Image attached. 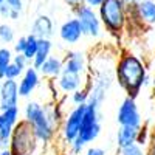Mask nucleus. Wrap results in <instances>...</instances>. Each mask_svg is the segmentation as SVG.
I'll use <instances>...</instances> for the list:
<instances>
[{
  "label": "nucleus",
  "mask_w": 155,
  "mask_h": 155,
  "mask_svg": "<svg viewBox=\"0 0 155 155\" xmlns=\"http://www.w3.org/2000/svg\"><path fill=\"white\" fill-rule=\"evenodd\" d=\"M5 3L11 9H16L19 12H22V9H23V0H5Z\"/></svg>",
  "instance_id": "nucleus-32"
},
{
  "label": "nucleus",
  "mask_w": 155,
  "mask_h": 155,
  "mask_svg": "<svg viewBox=\"0 0 155 155\" xmlns=\"http://www.w3.org/2000/svg\"><path fill=\"white\" fill-rule=\"evenodd\" d=\"M150 88H152V98L155 99V73L152 74V84H150Z\"/></svg>",
  "instance_id": "nucleus-38"
},
{
  "label": "nucleus",
  "mask_w": 155,
  "mask_h": 155,
  "mask_svg": "<svg viewBox=\"0 0 155 155\" xmlns=\"http://www.w3.org/2000/svg\"><path fill=\"white\" fill-rule=\"evenodd\" d=\"M64 3H65L70 9H74L76 6H79L84 3V0H64Z\"/></svg>",
  "instance_id": "nucleus-33"
},
{
  "label": "nucleus",
  "mask_w": 155,
  "mask_h": 155,
  "mask_svg": "<svg viewBox=\"0 0 155 155\" xmlns=\"http://www.w3.org/2000/svg\"><path fill=\"white\" fill-rule=\"evenodd\" d=\"M84 37L81 23L74 16L67 19L61 27H59V39L65 45H76L81 42V39Z\"/></svg>",
  "instance_id": "nucleus-12"
},
{
  "label": "nucleus",
  "mask_w": 155,
  "mask_h": 155,
  "mask_svg": "<svg viewBox=\"0 0 155 155\" xmlns=\"http://www.w3.org/2000/svg\"><path fill=\"white\" fill-rule=\"evenodd\" d=\"M41 82H42L41 73H39L37 68H34L30 64V67L22 73V76L19 78V81H17L20 98H30L36 92V88L41 85Z\"/></svg>",
  "instance_id": "nucleus-11"
},
{
  "label": "nucleus",
  "mask_w": 155,
  "mask_h": 155,
  "mask_svg": "<svg viewBox=\"0 0 155 155\" xmlns=\"http://www.w3.org/2000/svg\"><path fill=\"white\" fill-rule=\"evenodd\" d=\"M155 27V0H141L129 8L127 31H143Z\"/></svg>",
  "instance_id": "nucleus-6"
},
{
  "label": "nucleus",
  "mask_w": 155,
  "mask_h": 155,
  "mask_svg": "<svg viewBox=\"0 0 155 155\" xmlns=\"http://www.w3.org/2000/svg\"><path fill=\"white\" fill-rule=\"evenodd\" d=\"M84 112H85V104L82 106H73V109H70L64 120L61 123L59 127V137L62 140V143L68 146L74 138H78L81 130V124H82V118H84Z\"/></svg>",
  "instance_id": "nucleus-8"
},
{
  "label": "nucleus",
  "mask_w": 155,
  "mask_h": 155,
  "mask_svg": "<svg viewBox=\"0 0 155 155\" xmlns=\"http://www.w3.org/2000/svg\"><path fill=\"white\" fill-rule=\"evenodd\" d=\"M19 17H20V12H19V11H16V9H11L9 17H8V19H11V20H17Z\"/></svg>",
  "instance_id": "nucleus-36"
},
{
  "label": "nucleus",
  "mask_w": 155,
  "mask_h": 155,
  "mask_svg": "<svg viewBox=\"0 0 155 155\" xmlns=\"http://www.w3.org/2000/svg\"><path fill=\"white\" fill-rule=\"evenodd\" d=\"M16 41L14 28L8 23H0V42L3 44H12Z\"/></svg>",
  "instance_id": "nucleus-23"
},
{
  "label": "nucleus",
  "mask_w": 155,
  "mask_h": 155,
  "mask_svg": "<svg viewBox=\"0 0 155 155\" xmlns=\"http://www.w3.org/2000/svg\"><path fill=\"white\" fill-rule=\"evenodd\" d=\"M27 45V36H20L17 41H14V53H23Z\"/></svg>",
  "instance_id": "nucleus-31"
},
{
  "label": "nucleus",
  "mask_w": 155,
  "mask_h": 155,
  "mask_svg": "<svg viewBox=\"0 0 155 155\" xmlns=\"http://www.w3.org/2000/svg\"><path fill=\"white\" fill-rule=\"evenodd\" d=\"M12 64H14L16 67H19V70H22V71H25L28 67H30V61L25 58L22 53H16V54H12Z\"/></svg>",
  "instance_id": "nucleus-27"
},
{
  "label": "nucleus",
  "mask_w": 155,
  "mask_h": 155,
  "mask_svg": "<svg viewBox=\"0 0 155 155\" xmlns=\"http://www.w3.org/2000/svg\"><path fill=\"white\" fill-rule=\"evenodd\" d=\"M0 155H11V152L8 147H5V149H0Z\"/></svg>",
  "instance_id": "nucleus-39"
},
{
  "label": "nucleus",
  "mask_w": 155,
  "mask_h": 155,
  "mask_svg": "<svg viewBox=\"0 0 155 155\" xmlns=\"http://www.w3.org/2000/svg\"><path fill=\"white\" fill-rule=\"evenodd\" d=\"M84 155H107V150L98 146H87L84 150Z\"/></svg>",
  "instance_id": "nucleus-30"
},
{
  "label": "nucleus",
  "mask_w": 155,
  "mask_h": 155,
  "mask_svg": "<svg viewBox=\"0 0 155 155\" xmlns=\"http://www.w3.org/2000/svg\"><path fill=\"white\" fill-rule=\"evenodd\" d=\"M14 123H11L9 120H6L5 116L0 113V141H2V149L8 147L9 144V138L12 134V129H14Z\"/></svg>",
  "instance_id": "nucleus-19"
},
{
  "label": "nucleus",
  "mask_w": 155,
  "mask_h": 155,
  "mask_svg": "<svg viewBox=\"0 0 155 155\" xmlns=\"http://www.w3.org/2000/svg\"><path fill=\"white\" fill-rule=\"evenodd\" d=\"M19 84L16 79H3L0 88V110H5L12 106H19Z\"/></svg>",
  "instance_id": "nucleus-14"
},
{
  "label": "nucleus",
  "mask_w": 155,
  "mask_h": 155,
  "mask_svg": "<svg viewBox=\"0 0 155 155\" xmlns=\"http://www.w3.org/2000/svg\"><path fill=\"white\" fill-rule=\"evenodd\" d=\"M3 3H5V0H0V6H2Z\"/></svg>",
  "instance_id": "nucleus-41"
},
{
  "label": "nucleus",
  "mask_w": 155,
  "mask_h": 155,
  "mask_svg": "<svg viewBox=\"0 0 155 155\" xmlns=\"http://www.w3.org/2000/svg\"><path fill=\"white\" fill-rule=\"evenodd\" d=\"M149 138H150V127H149L146 123H143V126L138 129L137 144L141 146V147H146V144L149 143Z\"/></svg>",
  "instance_id": "nucleus-24"
},
{
  "label": "nucleus",
  "mask_w": 155,
  "mask_h": 155,
  "mask_svg": "<svg viewBox=\"0 0 155 155\" xmlns=\"http://www.w3.org/2000/svg\"><path fill=\"white\" fill-rule=\"evenodd\" d=\"M31 34L37 39H51L54 34V22L47 14H39L31 23Z\"/></svg>",
  "instance_id": "nucleus-15"
},
{
  "label": "nucleus",
  "mask_w": 155,
  "mask_h": 155,
  "mask_svg": "<svg viewBox=\"0 0 155 155\" xmlns=\"http://www.w3.org/2000/svg\"><path fill=\"white\" fill-rule=\"evenodd\" d=\"M118 155H146V150L138 144H132L124 149H118Z\"/></svg>",
  "instance_id": "nucleus-26"
},
{
  "label": "nucleus",
  "mask_w": 155,
  "mask_h": 155,
  "mask_svg": "<svg viewBox=\"0 0 155 155\" xmlns=\"http://www.w3.org/2000/svg\"><path fill=\"white\" fill-rule=\"evenodd\" d=\"M85 144L82 143L81 140H78V138H74L71 143L67 146V149H68V152H70V155H82L84 153V150H85Z\"/></svg>",
  "instance_id": "nucleus-25"
},
{
  "label": "nucleus",
  "mask_w": 155,
  "mask_h": 155,
  "mask_svg": "<svg viewBox=\"0 0 155 155\" xmlns=\"http://www.w3.org/2000/svg\"><path fill=\"white\" fill-rule=\"evenodd\" d=\"M146 155H155V126L150 129V138H149V143L144 147Z\"/></svg>",
  "instance_id": "nucleus-29"
},
{
  "label": "nucleus",
  "mask_w": 155,
  "mask_h": 155,
  "mask_svg": "<svg viewBox=\"0 0 155 155\" xmlns=\"http://www.w3.org/2000/svg\"><path fill=\"white\" fill-rule=\"evenodd\" d=\"M116 123L118 126H127V127H137L140 129L143 126V116H141V112L138 109L137 99L126 96L121 104L118 107V112H116Z\"/></svg>",
  "instance_id": "nucleus-9"
},
{
  "label": "nucleus",
  "mask_w": 155,
  "mask_h": 155,
  "mask_svg": "<svg viewBox=\"0 0 155 155\" xmlns=\"http://www.w3.org/2000/svg\"><path fill=\"white\" fill-rule=\"evenodd\" d=\"M9 12H11V8L6 3H3L2 6H0V16H2L3 19H8L9 17Z\"/></svg>",
  "instance_id": "nucleus-34"
},
{
  "label": "nucleus",
  "mask_w": 155,
  "mask_h": 155,
  "mask_svg": "<svg viewBox=\"0 0 155 155\" xmlns=\"http://www.w3.org/2000/svg\"><path fill=\"white\" fill-rule=\"evenodd\" d=\"M71 11H73L74 17L79 20L84 36L92 37V39H98V37L102 36L104 28H102V23H101V19H99V14H98V9L82 3L79 6H76L74 9H71Z\"/></svg>",
  "instance_id": "nucleus-7"
},
{
  "label": "nucleus",
  "mask_w": 155,
  "mask_h": 155,
  "mask_svg": "<svg viewBox=\"0 0 155 155\" xmlns=\"http://www.w3.org/2000/svg\"><path fill=\"white\" fill-rule=\"evenodd\" d=\"M149 74L147 65L143 58L124 50L116 56L115 62V82L126 92V96L138 98L144 88L146 76Z\"/></svg>",
  "instance_id": "nucleus-2"
},
{
  "label": "nucleus",
  "mask_w": 155,
  "mask_h": 155,
  "mask_svg": "<svg viewBox=\"0 0 155 155\" xmlns=\"http://www.w3.org/2000/svg\"><path fill=\"white\" fill-rule=\"evenodd\" d=\"M98 14L104 31L116 42L127 34L129 6L123 0H104L98 8Z\"/></svg>",
  "instance_id": "nucleus-3"
},
{
  "label": "nucleus",
  "mask_w": 155,
  "mask_h": 155,
  "mask_svg": "<svg viewBox=\"0 0 155 155\" xmlns=\"http://www.w3.org/2000/svg\"><path fill=\"white\" fill-rule=\"evenodd\" d=\"M85 82H87V76L73 74V73H67V71H62L58 79H54V84H56V88L59 90V93L65 95V96L71 95L73 92L84 87Z\"/></svg>",
  "instance_id": "nucleus-13"
},
{
  "label": "nucleus",
  "mask_w": 155,
  "mask_h": 155,
  "mask_svg": "<svg viewBox=\"0 0 155 155\" xmlns=\"http://www.w3.org/2000/svg\"><path fill=\"white\" fill-rule=\"evenodd\" d=\"M39 146H41V141L36 137L31 124L27 120L20 118L12 129L9 138L8 149L11 155H36Z\"/></svg>",
  "instance_id": "nucleus-4"
},
{
  "label": "nucleus",
  "mask_w": 155,
  "mask_h": 155,
  "mask_svg": "<svg viewBox=\"0 0 155 155\" xmlns=\"http://www.w3.org/2000/svg\"><path fill=\"white\" fill-rule=\"evenodd\" d=\"M0 149H2V141H0Z\"/></svg>",
  "instance_id": "nucleus-42"
},
{
  "label": "nucleus",
  "mask_w": 155,
  "mask_h": 155,
  "mask_svg": "<svg viewBox=\"0 0 155 155\" xmlns=\"http://www.w3.org/2000/svg\"><path fill=\"white\" fill-rule=\"evenodd\" d=\"M102 2H104V0H84L85 5L92 6V8H95V9H98V8L102 5Z\"/></svg>",
  "instance_id": "nucleus-35"
},
{
  "label": "nucleus",
  "mask_w": 155,
  "mask_h": 155,
  "mask_svg": "<svg viewBox=\"0 0 155 155\" xmlns=\"http://www.w3.org/2000/svg\"><path fill=\"white\" fill-rule=\"evenodd\" d=\"M64 71L87 76V73H88V56L81 50L67 51L65 56H64Z\"/></svg>",
  "instance_id": "nucleus-10"
},
{
  "label": "nucleus",
  "mask_w": 155,
  "mask_h": 155,
  "mask_svg": "<svg viewBox=\"0 0 155 155\" xmlns=\"http://www.w3.org/2000/svg\"><path fill=\"white\" fill-rule=\"evenodd\" d=\"M22 70H19V67H16L14 64H12V61H11V64L8 65V68L5 70V74H3V79H19V78L22 76Z\"/></svg>",
  "instance_id": "nucleus-28"
},
{
  "label": "nucleus",
  "mask_w": 155,
  "mask_h": 155,
  "mask_svg": "<svg viewBox=\"0 0 155 155\" xmlns=\"http://www.w3.org/2000/svg\"><path fill=\"white\" fill-rule=\"evenodd\" d=\"M65 116L62 101H50L42 102L28 101L23 109V120H27L41 144H50L59 134L61 123Z\"/></svg>",
  "instance_id": "nucleus-1"
},
{
  "label": "nucleus",
  "mask_w": 155,
  "mask_h": 155,
  "mask_svg": "<svg viewBox=\"0 0 155 155\" xmlns=\"http://www.w3.org/2000/svg\"><path fill=\"white\" fill-rule=\"evenodd\" d=\"M88 96H90V92H88V88L84 85V87H81L79 90H76V92H73L70 95V102L73 106H82V104H87Z\"/></svg>",
  "instance_id": "nucleus-21"
},
{
  "label": "nucleus",
  "mask_w": 155,
  "mask_h": 155,
  "mask_svg": "<svg viewBox=\"0 0 155 155\" xmlns=\"http://www.w3.org/2000/svg\"><path fill=\"white\" fill-rule=\"evenodd\" d=\"M137 135H138L137 127L120 126L118 132H116V149H124L132 144H137Z\"/></svg>",
  "instance_id": "nucleus-17"
},
{
  "label": "nucleus",
  "mask_w": 155,
  "mask_h": 155,
  "mask_svg": "<svg viewBox=\"0 0 155 155\" xmlns=\"http://www.w3.org/2000/svg\"><path fill=\"white\" fill-rule=\"evenodd\" d=\"M123 2H124V3H126L129 8H130V6H135L137 3H140L141 0H123Z\"/></svg>",
  "instance_id": "nucleus-37"
},
{
  "label": "nucleus",
  "mask_w": 155,
  "mask_h": 155,
  "mask_svg": "<svg viewBox=\"0 0 155 155\" xmlns=\"http://www.w3.org/2000/svg\"><path fill=\"white\" fill-rule=\"evenodd\" d=\"M51 51H53V41L51 39H39L37 51H36V56L31 61V65L39 70V67L44 64V61L51 54Z\"/></svg>",
  "instance_id": "nucleus-18"
},
{
  "label": "nucleus",
  "mask_w": 155,
  "mask_h": 155,
  "mask_svg": "<svg viewBox=\"0 0 155 155\" xmlns=\"http://www.w3.org/2000/svg\"><path fill=\"white\" fill-rule=\"evenodd\" d=\"M37 42L39 39L34 36V34H27V45H25V50H23V56L27 58L30 62L33 61V58L36 56V51H37Z\"/></svg>",
  "instance_id": "nucleus-20"
},
{
  "label": "nucleus",
  "mask_w": 155,
  "mask_h": 155,
  "mask_svg": "<svg viewBox=\"0 0 155 155\" xmlns=\"http://www.w3.org/2000/svg\"><path fill=\"white\" fill-rule=\"evenodd\" d=\"M102 109L87 102L85 104V112H84V118L81 124V130L78 135V140H81L85 146L98 140L102 130Z\"/></svg>",
  "instance_id": "nucleus-5"
},
{
  "label": "nucleus",
  "mask_w": 155,
  "mask_h": 155,
  "mask_svg": "<svg viewBox=\"0 0 155 155\" xmlns=\"http://www.w3.org/2000/svg\"><path fill=\"white\" fill-rule=\"evenodd\" d=\"M12 51L8 47H0V78H3L5 70L8 68V65L12 61Z\"/></svg>",
  "instance_id": "nucleus-22"
},
{
  "label": "nucleus",
  "mask_w": 155,
  "mask_h": 155,
  "mask_svg": "<svg viewBox=\"0 0 155 155\" xmlns=\"http://www.w3.org/2000/svg\"><path fill=\"white\" fill-rule=\"evenodd\" d=\"M2 84H3V78H0V88H2Z\"/></svg>",
  "instance_id": "nucleus-40"
},
{
  "label": "nucleus",
  "mask_w": 155,
  "mask_h": 155,
  "mask_svg": "<svg viewBox=\"0 0 155 155\" xmlns=\"http://www.w3.org/2000/svg\"><path fill=\"white\" fill-rule=\"evenodd\" d=\"M64 71V58L58 54H50L41 67H39V73L48 81H54L59 78V74Z\"/></svg>",
  "instance_id": "nucleus-16"
}]
</instances>
